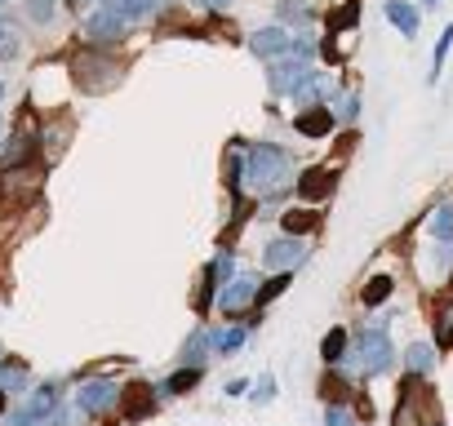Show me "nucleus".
Wrapping results in <instances>:
<instances>
[{
	"mask_svg": "<svg viewBox=\"0 0 453 426\" xmlns=\"http://www.w3.org/2000/svg\"><path fill=\"white\" fill-rule=\"evenodd\" d=\"M289 173H294V160H289L285 147L254 142V147L241 156V178H245V186H250L254 195H272V191H280V186L289 182Z\"/></svg>",
	"mask_w": 453,
	"mask_h": 426,
	"instance_id": "1",
	"label": "nucleus"
},
{
	"mask_svg": "<svg viewBox=\"0 0 453 426\" xmlns=\"http://www.w3.org/2000/svg\"><path fill=\"white\" fill-rule=\"evenodd\" d=\"M395 426H440L435 399H431V391H422L418 373L404 377V386H400V399H395Z\"/></svg>",
	"mask_w": 453,
	"mask_h": 426,
	"instance_id": "2",
	"label": "nucleus"
},
{
	"mask_svg": "<svg viewBox=\"0 0 453 426\" xmlns=\"http://www.w3.org/2000/svg\"><path fill=\"white\" fill-rule=\"evenodd\" d=\"M387 364H391V342H387V333H382V329L360 333L356 355H351V369H356L360 377H373V373H382Z\"/></svg>",
	"mask_w": 453,
	"mask_h": 426,
	"instance_id": "3",
	"label": "nucleus"
},
{
	"mask_svg": "<svg viewBox=\"0 0 453 426\" xmlns=\"http://www.w3.org/2000/svg\"><path fill=\"white\" fill-rule=\"evenodd\" d=\"M311 76H316V72H311V67H307V58H298V54H294V58H276V63H272V89H276V94H298Z\"/></svg>",
	"mask_w": 453,
	"mask_h": 426,
	"instance_id": "4",
	"label": "nucleus"
},
{
	"mask_svg": "<svg viewBox=\"0 0 453 426\" xmlns=\"http://www.w3.org/2000/svg\"><path fill=\"white\" fill-rule=\"evenodd\" d=\"M258 293H263V280H258L254 271H245V276H236L232 285L218 293V307H222V311H241V307L258 302Z\"/></svg>",
	"mask_w": 453,
	"mask_h": 426,
	"instance_id": "5",
	"label": "nucleus"
},
{
	"mask_svg": "<svg viewBox=\"0 0 453 426\" xmlns=\"http://www.w3.org/2000/svg\"><path fill=\"white\" fill-rule=\"evenodd\" d=\"M125 23H129V19H125L116 5H103V10L89 19V41H94V45H111V41H120Z\"/></svg>",
	"mask_w": 453,
	"mask_h": 426,
	"instance_id": "6",
	"label": "nucleus"
},
{
	"mask_svg": "<svg viewBox=\"0 0 453 426\" xmlns=\"http://www.w3.org/2000/svg\"><path fill=\"white\" fill-rule=\"evenodd\" d=\"M294 36L289 32H280V27H267V32H254L250 36V49L254 54H263V58H280V54H294Z\"/></svg>",
	"mask_w": 453,
	"mask_h": 426,
	"instance_id": "7",
	"label": "nucleus"
},
{
	"mask_svg": "<svg viewBox=\"0 0 453 426\" xmlns=\"http://www.w3.org/2000/svg\"><path fill=\"white\" fill-rule=\"evenodd\" d=\"M116 399H120V386H111V382H89V386L76 391V404L85 413H107Z\"/></svg>",
	"mask_w": 453,
	"mask_h": 426,
	"instance_id": "8",
	"label": "nucleus"
},
{
	"mask_svg": "<svg viewBox=\"0 0 453 426\" xmlns=\"http://www.w3.org/2000/svg\"><path fill=\"white\" fill-rule=\"evenodd\" d=\"M54 399H58L54 391H36V395L14 413V426H36V422H45V417L54 413Z\"/></svg>",
	"mask_w": 453,
	"mask_h": 426,
	"instance_id": "9",
	"label": "nucleus"
},
{
	"mask_svg": "<svg viewBox=\"0 0 453 426\" xmlns=\"http://www.w3.org/2000/svg\"><path fill=\"white\" fill-rule=\"evenodd\" d=\"M334 182H338V169H307L303 182H298V191H303L307 200H325V195L334 191Z\"/></svg>",
	"mask_w": 453,
	"mask_h": 426,
	"instance_id": "10",
	"label": "nucleus"
},
{
	"mask_svg": "<svg viewBox=\"0 0 453 426\" xmlns=\"http://www.w3.org/2000/svg\"><path fill=\"white\" fill-rule=\"evenodd\" d=\"M294 125H298V133H307V138H325V133L334 129V111H325V107H311V111H303Z\"/></svg>",
	"mask_w": 453,
	"mask_h": 426,
	"instance_id": "11",
	"label": "nucleus"
},
{
	"mask_svg": "<svg viewBox=\"0 0 453 426\" xmlns=\"http://www.w3.org/2000/svg\"><path fill=\"white\" fill-rule=\"evenodd\" d=\"M267 262L276 267V271H285V267H294V262H303V245L289 236V240H276V245H267Z\"/></svg>",
	"mask_w": 453,
	"mask_h": 426,
	"instance_id": "12",
	"label": "nucleus"
},
{
	"mask_svg": "<svg viewBox=\"0 0 453 426\" xmlns=\"http://www.w3.org/2000/svg\"><path fill=\"white\" fill-rule=\"evenodd\" d=\"M387 19H391L404 36H418V10L404 5V0H387Z\"/></svg>",
	"mask_w": 453,
	"mask_h": 426,
	"instance_id": "13",
	"label": "nucleus"
},
{
	"mask_svg": "<svg viewBox=\"0 0 453 426\" xmlns=\"http://www.w3.org/2000/svg\"><path fill=\"white\" fill-rule=\"evenodd\" d=\"M320 227V213H311V209H289L285 213V232L289 236H307V232H316Z\"/></svg>",
	"mask_w": 453,
	"mask_h": 426,
	"instance_id": "14",
	"label": "nucleus"
},
{
	"mask_svg": "<svg viewBox=\"0 0 453 426\" xmlns=\"http://www.w3.org/2000/svg\"><path fill=\"white\" fill-rule=\"evenodd\" d=\"M151 413V386H125V417H142Z\"/></svg>",
	"mask_w": 453,
	"mask_h": 426,
	"instance_id": "15",
	"label": "nucleus"
},
{
	"mask_svg": "<svg viewBox=\"0 0 453 426\" xmlns=\"http://www.w3.org/2000/svg\"><path fill=\"white\" fill-rule=\"evenodd\" d=\"M10 142H14V147L0 156V169H14V164H23V160L32 156V133H14Z\"/></svg>",
	"mask_w": 453,
	"mask_h": 426,
	"instance_id": "16",
	"label": "nucleus"
},
{
	"mask_svg": "<svg viewBox=\"0 0 453 426\" xmlns=\"http://www.w3.org/2000/svg\"><path fill=\"white\" fill-rule=\"evenodd\" d=\"M342 351H347V333H342V329H329V338H325L320 355H325L329 364H338V360H342Z\"/></svg>",
	"mask_w": 453,
	"mask_h": 426,
	"instance_id": "17",
	"label": "nucleus"
},
{
	"mask_svg": "<svg viewBox=\"0 0 453 426\" xmlns=\"http://www.w3.org/2000/svg\"><path fill=\"white\" fill-rule=\"evenodd\" d=\"M387 298H391V280H387V276H373V280L365 285V302L378 307V302H387Z\"/></svg>",
	"mask_w": 453,
	"mask_h": 426,
	"instance_id": "18",
	"label": "nucleus"
},
{
	"mask_svg": "<svg viewBox=\"0 0 453 426\" xmlns=\"http://www.w3.org/2000/svg\"><path fill=\"white\" fill-rule=\"evenodd\" d=\"M156 5H160V0H116V10H120L125 19H147Z\"/></svg>",
	"mask_w": 453,
	"mask_h": 426,
	"instance_id": "19",
	"label": "nucleus"
},
{
	"mask_svg": "<svg viewBox=\"0 0 453 426\" xmlns=\"http://www.w3.org/2000/svg\"><path fill=\"white\" fill-rule=\"evenodd\" d=\"M431 232H435L440 240H449V236H453V204H440V209H435V218H431Z\"/></svg>",
	"mask_w": 453,
	"mask_h": 426,
	"instance_id": "20",
	"label": "nucleus"
},
{
	"mask_svg": "<svg viewBox=\"0 0 453 426\" xmlns=\"http://www.w3.org/2000/svg\"><path fill=\"white\" fill-rule=\"evenodd\" d=\"M325 94H329L325 76H311V80H307V85H303V89H298L294 98H298V103H316V98H325Z\"/></svg>",
	"mask_w": 453,
	"mask_h": 426,
	"instance_id": "21",
	"label": "nucleus"
},
{
	"mask_svg": "<svg viewBox=\"0 0 453 426\" xmlns=\"http://www.w3.org/2000/svg\"><path fill=\"white\" fill-rule=\"evenodd\" d=\"M435 342H440L444 351L453 346V307H444V311H440V324H435Z\"/></svg>",
	"mask_w": 453,
	"mask_h": 426,
	"instance_id": "22",
	"label": "nucleus"
},
{
	"mask_svg": "<svg viewBox=\"0 0 453 426\" xmlns=\"http://www.w3.org/2000/svg\"><path fill=\"white\" fill-rule=\"evenodd\" d=\"M409 369H413V373H426V369H431V346H426V342L409 346Z\"/></svg>",
	"mask_w": 453,
	"mask_h": 426,
	"instance_id": "23",
	"label": "nucleus"
},
{
	"mask_svg": "<svg viewBox=\"0 0 453 426\" xmlns=\"http://www.w3.org/2000/svg\"><path fill=\"white\" fill-rule=\"evenodd\" d=\"M356 111H360V98H356V94H342V98L334 103V120H351Z\"/></svg>",
	"mask_w": 453,
	"mask_h": 426,
	"instance_id": "24",
	"label": "nucleus"
},
{
	"mask_svg": "<svg viewBox=\"0 0 453 426\" xmlns=\"http://www.w3.org/2000/svg\"><path fill=\"white\" fill-rule=\"evenodd\" d=\"M449 45H453V27H444V36H440V45H435V63H431V80L440 76V67H444V58H449Z\"/></svg>",
	"mask_w": 453,
	"mask_h": 426,
	"instance_id": "25",
	"label": "nucleus"
},
{
	"mask_svg": "<svg viewBox=\"0 0 453 426\" xmlns=\"http://www.w3.org/2000/svg\"><path fill=\"white\" fill-rule=\"evenodd\" d=\"M226 276H232V258H226V254H218V258L209 262V280H213V285H222Z\"/></svg>",
	"mask_w": 453,
	"mask_h": 426,
	"instance_id": "26",
	"label": "nucleus"
},
{
	"mask_svg": "<svg viewBox=\"0 0 453 426\" xmlns=\"http://www.w3.org/2000/svg\"><path fill=\"white\" fill-rule=\"evenodd\" d=\"M27 14H32L36 23H50V19H54V0H27Z\"/></svg>",
	"mask_w": 453,
	"mask_h": 426,
	"instance_id": "27",
	"label": "nucleus"
},
{
	"mask_svg": "<svg viewBox=\"0 0 453 426\" xmlns=\"http://www.w3.org/2000/svg\"><path fill=\"white\" fill-rule=\"evenodd\" d=\"M196 382H200V369H187V373H173V377H169V391H178V395H182V391H187V386H196Z\"/></svg>",
	"mask_w": 453,
	"mask_h": 426,
	"instance_id": "28",
	"label": "nucleus"
},
{
	"mask_svg": "<svg viewBox=\"0 0 453 426\" xmlns=\"http://www.w3.org/2000/svg\"><path fill=\"white\" fill-rule=\"evenodd\" d=\"M289 289V276H276L272 285H263V293H258V302H272V298H280Z\"/></svg>",
	"mask_w": 453,
	"mask_h": 426,
	"instance_id": "29",
	"label": "nucleus"
},
{
	"mask_svg": "<svg viewBox=\"0 0 453 426\" xmlns=\"http://www.w3.org/2000/svg\"><path fill=\"white\" fill-rule=\"evenodd\" d=\"M241 342H245V333H241V329H232V333H218V338H213V346H218V351H236Z\"/></svg>",
	"mask_w": 453,
	"mask_h": 426,
	"instance_id": "30",
	"label": "nucleus"
},
{
	"mask_svg": "<svg viewBox=\"0 0 453 426\" xmlns=\"http://www.w3.org/2000/svg\"><path fill=\"white\" fill-rule=\"evenodd\" d=\"M280 19H285V23H307V10H303V5H289V0H285V5H280Z\"/></svg>",
	"mask_w": 453,
	"mask_h": 426,
	"instance_id": "31",
	"label": "nucleus"
},
{
	"mask_svg": "<svg viewBox=\"0 0 453 426\" xmlns=\"http://www.w3.org/2000/svg\"><path fill=\"white\" fill-rule=\"evenodd\" d=\"M329 426H356V417H351L347 408H334V413H329Z\"/></svg>",
	"mask_w": 453,
	"mask_h": 426,
	"instance_id": "32",
	"label": "nucleus"
},
{
	"mask_svg": "<svg viewBox=\"0 0 453 426\" xmlns=\"http://www.w3.org/2000/svg\"><path fill=\"white\" fill-rule=\"evenodd\" d=\"M200 351H204V333H200V338H191V346H187V355H191V360H200Z\"/></svg>",
	"mask_w": 453,
	"mask_h": 426,
	"instance_id": "33",
	"label": "nucleus"
},
{
	"mask_svg": "<svg viewBox=\"0 0 453 426\" xmlns=\"http://www.w3.org/2000/svg\"><path fill=\"white\" fill-rule=\"evenodd\" d=\"M200 5H204V10H226L232 0H200Z\"/></svg>",
	"mask_w": 453,
	"mask_h": 426,
	"instance_id": "34",
	"label": "nucleus"
},
{
	"mask_svg": "<svg viewBox=\"0 0 453 426\" xmlns=\"http://www.w3.org/2000/svg\"><path fill=\"white\" fill-rule=\"evenodd\" d=\"M5 36H10V27H5V23H0V41H5Z\"/></svg>",
	"mask_w": 453,
	"mask_h": 426,
	"instance_id": "35",
	"label": "nucleus"
},
{
	"mask_svg": "<svg viewBox=\"0 0 453 426\" xmlns=\"http://www.w3.org/2000/svg\"><path fill=\"white\" fill-rule=\"evenodd\" d=\"M0 413H5V391H0Z\"/></svg>",
	"mask_w": 453,
	"mask_h": 426,
	"instance_id": "36",
	"label": "nucleus"
},
{
	"mask_svg": "<svg viewBox=\"0 0 453 426\" xmlns=\"http://www.w3.org/2000/svg\"><path fill=\"white\" fill-rule=\"evenodd\" d=\"M0 98H5V85H0Z\"/></svg>",
	"mask_w": 453,
	"mask_h": 426,
	"instance_id": "37",
	"label": "nucleus"
},
{
	"mask_svg": "<svg viewBox=\"0 0 453 426\" xmlns=\"http://www.w3.org/2000/svg\"><path fill=\"white\" fill-rule=\"evenodd\" d=\"M426 5H435V0H426Z\"/></svg>",
	"mask_w": 453,
	"mask_h": 426,
	"instance_id": "38",
	"label": "nucleus"
},
{
	"mask_svg": "<svg viewBox=\"0 0 453 426\" xmlns=\"http://www.w3.org/2000/svg\"><path fill=\"white\" fill-rule=\"evenodd\" d=\"M107 5H116V0H107Z\"/></svg>",
	"mask_w": 453,
	"mask_h": 426,
	"instance_id": "39",
	"label": "nucleus"
},
{
	"mask_svg": "<svg viewBox=\"0 0 453 426\" xmlns=\"http://www.w3.org/2000/svg\"><path fill=\"white\" fill-rule=\"evenodd\" d=\"M0 5H5V0H0Z\"/></svg>",
	"mask_w": 453,
	"mask_h": 426,
	"instance_id": "40",
	"label": "nucleus"
}]
</instances>
